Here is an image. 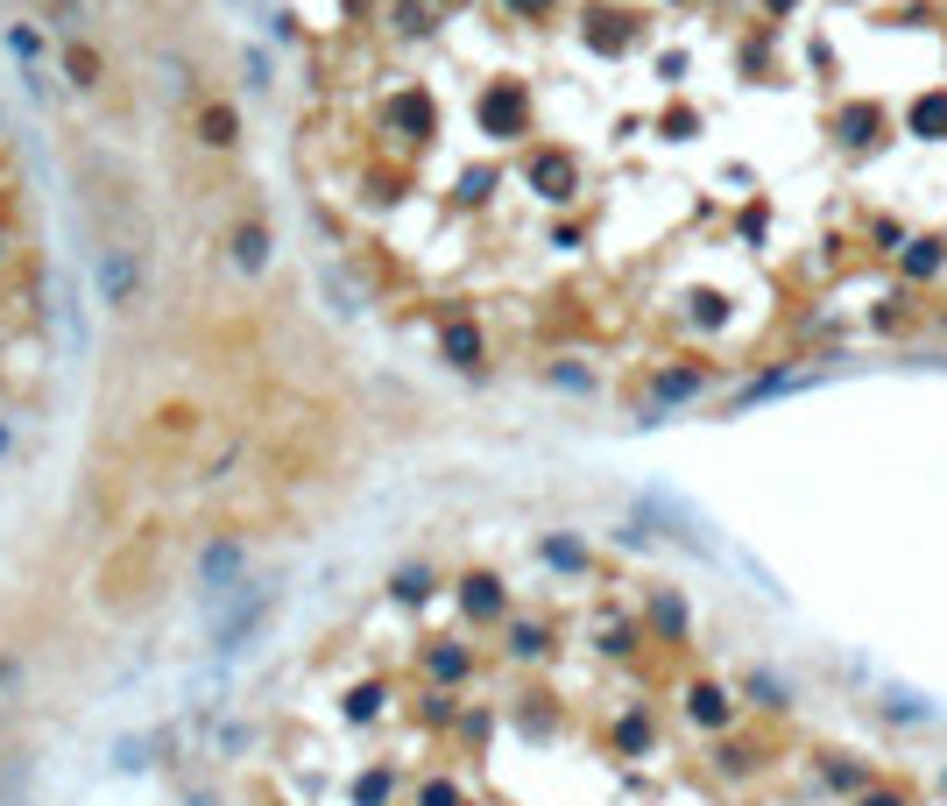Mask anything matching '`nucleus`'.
<instances>
[{"label": "nucleus", "mask_w": 947, "mask_h": 806, "mask_svg": "<svg viewBox=\"0 0 947 806\" xmlns=\"http://www.w3.org/2000/svg\"><path fill=\"white\" fill-rule=\"evenodd\" d=\"M240 588H248V537H213V545H199V559H191V594H199L205 616H220Z\"/></svg>", "instance_id": "f257e3e1"}, {"label": "nucleus", "mask_w": 947, "mask_h": 806, "mask_svg": "<svg viewBox=\"0 0 947 806\" xmlns=\"http://www.w3.org/2000/svg\"><path fill=\"white\" fill-rule=\"evenodd\" d=\"M375 134H389L396 149H431L439 142V99L425 85H396V93L375 107Z\"/></svg>", "instance_id": "f03ea898"}, {"label": "nucleus", "mask_w": 947, "mask_h": 806, "mask_svg": "<svg viewBox=\"0 0 947 806\" xmlns=\"http://www.w3.org/2000/svg\"><path fill=\"white\" fill-rule=\"evenodd\" d=\"M276 580H254V588H240L227 608H220L213 616V651L220 659H240V651L254 644V637H262V623H269V608H276Z\"/></svg>", "instance_id": "7ed1b4c3"}, {"label": "nucleus", "mask_w": 947, "mask_h": 806, "mask_svg": "<svg viewBox=\"0 0 947 806\" xmlns=\"http://www.w3.org/2000/svg\"><path fill=\"white\" fill-rule=\"evenodd\" d=\"M474 128L488 142H523L531 134V85L523 79H488L474 93Z\"/></svg>", "instance_id": "20e7f679"}, {"label": "nucleus", "mask_w": 947, "mask_h": 806, "mask_svg": "<svg viewBox=\"0 0 947 806\" xmlns=\"http://www.w3.org/2000/svg\"><path fill=\"white\" fill-rule=\"evenodd\" d=\"M523 185H531L545 205H573L580 199V156H573V149H559V142L531 149V156H523Z\"/></svg>", "instance_id": "39448f33"}, {"label": "nucleus", "mask_w": 947, "mask_h": 806, "mask_svg": "<svg viewBox=\"0 0 947 806\" xmlns=\"http://www.w3.org/2000/svg\"><path fill=\"white\" fill-rule=\"evenodd\" d=\"M134 297H142V256H134V248H107V256H99V305L134 311Z\"/></svg>", "instance_id": "423d86ee"}, {"label": "nucleus", "mask_w": 947, "mask_h": 806, "mask_svg": "<svg viewBox=\"0 0 947 806\" xmlns=\"http://www.w3.org/2000/svg\"><path fill=\"white\" fill-rule=\"evenodd\" d=\"M884 134H891V114H884L877 99H849V107L834 114V142L855 149V156H863V149H877Z\"/></svg>", "instance_id": "0eeeda50"}, {"label": "nucleus", "mask_w": 947, "mask_h": 806, "mask_svg": "<svg viewBox=\"0 0 947 806\" xmlns=\"http://www.w3.org/2000/svg\"><path fill=\"white\" fill-rule=\"evenodd\" d=\"M439 354H446V368H460V376H481V368H488V333H481L474 319H446L439 325Z\"/></svg>", "instance_id": "6e6552de"}, {"label": "nucleus", "mask_w": 947, "mask_h": 806, "mask_svg": "<svg viewBox=\"0 0 947 806\" xmlns=\"http://www.w3.org/2000/svg\"><path fill=\"white\" fill-rule=\"evenodd\" d=\"M460 608H467V623H502L509 616L502 573H460Z\"/></svg>", "instance_id": "1a4fd4ad"}, {"label": "nucleus", "mask_w": 947, "mask_h": 806, "mask_svg": "<svg viewBox=\"0 0 947 806\" xmlns=\"http://www.w3.org/2000/svg\"><path fill=\"white\" fill-rule=\"evenodd\" d=\"M686 722H694V728H729V722H735V700H729V686H714V679H694V686H686Z\"/></svg>", "instance_id": "9d476101"}, {"label": "nucleus", "mask_w": 947, "mask_h": 806, "mask_svg": "<svg viewBox=\"0 0 947 806\" xmlns=\"http://www.w3.org/2000/svg\"><path fill=\"white\" fill-rule=\"evenodd\" d=\"M580 36H588V50H601V57H623L629 43H637V28H629L623 8H594L588 22H580Z\"/></svg>", "instance_id": "9b49d317"}, {"label": "nucleus", "mask_w": 947, "mask_h": 806, "mask_svg": "<svg viewBox=\"0 0 947 806\" xmlns=\"http://www.w3.org/2000/svg\"><path fill=\"white\" fill-rule=\"evenodd\" d=\"M269 248H276V241H269L262 220H240V227L227 234V262L240 269V276H262V269H269Z\"/></svg>", "instance_id": "f8f14e48"}, {"label": "nucleus", "mask_w": 947, "mask_h": 806, "mask_svg": "<svg viewBox=\"0 0 947 806\" xmlns=\"http://www.w3.org/2000/svg\"><path fill=\"white\" fill-rule=\"evenodd\" d=\"M940 269H947V241H940V234H912V241L898 248V276H905V283H934Z\"/></svg>", "instance_id": "ddd939ff"}, {"label": "nucleus", "mask_w": 947, "mask_h": 806, "mask_svg": "<svg viewBox=\"0 0 947 806\" xmlns=\"http://www.w3.org/2000/svg\"><path fill=\"white\" fill-rule=\"evenodd\" d=\"M467 672H474V651H467V644H453V637H439V644L425 651V679L439 686V694H453V686L467 679Z\"/></svg>", "instance_id": "4468645a"}, {"label": "nucleus", "mask_w": 947, "mask_h": 806, "mask_svg": "<svg viewBox=\"0 0 947 806\" xmlns=\"http://www.w3.org/2000/svg\"><path fill=\"white\" fill-rule=\"evenodd\" d=\"M708 382H714V368L679 361V368H658V376H651V396H658V403H694Z\"/></svg>", "instance_id": "2eb2a0df"}, {"label": "nucleus", "mask_w": 947, "mask_h": 806, "mask_svg": "<svg viewBox=\"0 0 947 806\" xmlns=\"http://www.w3.org/2000/svg\"><path fill=\"white\" fill-rule=\"evenodd\" d=\"M191 134H199L205 149H234L240 142V107H234V99H205L199 121H191Z\"/></svg>", "instance_id": "dca6fc26"}, {"label": "nucleus", "mask_w": 947, "mask_h": 806, "mask_svg": "<svg viewBox=\"0 0 947 806\" xmlns=\"http://www.w3.org/2000/svg\"><path fill=\"white\" fill-rule=\"evenodd\" d=\"M439 0H389V36H403V43H425L431 28H439Z\"/></svg>", "instance_id": "f3484780"}, {"label": "nucleus", "mask_w": 947, "mask_h": 806, "mask_svg": "<svg viewBox=\"0 0 947 806\" xmlns=\"http://www.w3.org/2000/svg\"><path fill=\"white\" fill-rule=\"evenodd\" d=\"M643 616H651V630L665 637V644H686V594L679 588H658L651 602H643Z\"/></svg>", "instance_id": "a211bd4d"}, {"label": "nucleus", "mask_w": 947, "mask_h": 806, "mask_svg": "<svg viewBox=\"0 0 947 806\" xmlns=\"http://www.w3.org/2000/svg\"><path fill=\"white\" fill-rule=\"evenodd\" d=\"M537 559L552 566V573H588L594 566V552L580 545V537H566V531H552V537H537Z\"/></svg>", "instance_id": "6ab92c4d"}, {"label": "nucleus", "mask_w": 947, "mask_h": 806, "mask_svg": "<svg viewBox=\"0 0 947 806\" xmlns=\"http://www.w3.org/2000/svg\"><path fill=\"white\" fill-rule=\"evenodd\" d=\"M431 588H439V573H431L425 559H417V566H396V573H389V602H403V608L431 602Z\"/></svg>", "instance_id": "aec40b11"}, {"label": "nucleus", "mask_w": 947, "mask_h": 806, "mask_svg": "<svg viewBox=\"0 0 947 806\" xmlns=\"http://www.w3.org/2000/svg\"><path fill=\"white\" fill-rule=\"evenodd\" d=\"M905 128L920 134V142H947V93H920L905 114Z\"/></svg>", "instance_id": "412c9836"}, {"label": "nucleus", "mask_w": 947, "mask_h": 806, "mask_svg": "<svg viewBox=\"0 0 947 806\" xmlns=\"http://www.w3.org/2000/svg\"><path fill=\"white\" fill-rule=\"evenodd\" d=\"M156 750H163V736H120L114 757H107V771H114V779H128V771H149V764H156Z\"/></svg>", "instance_id": "4be33fe9"}, {"label": "nucleus", "mask_w": 947, "mask_h": 806, "mask_svg": "<svg viewBox=\"0 0 947 806\" xmlns=\"http://www.w3.org/2000/svg\"><path fill=\"white\" fill-rule=\"evenodd\" d=\"M495 185H502V170H495V163H474V170H460L453 199H460V205H488V199H495Z\"/></svg>", "instance_id": "5701e85b"}, {"label": "nucleus", "mask_w": 947, "mask_h": 806, "mask_svg": "<svg viewBox=\"0 0 947 806\" xmlns=\"http://www.w3.org/2000/svg\"><path fill=\"white\" fill-rule=\"evenodd\" d=\"M552 651V623H509V659H545Z\"/></svg>", "instance_id": "b1692460"}, {"label": "nucleus", "mask_w": 947, "mask_h": 806, "mask_svg": "<svg viewBox=\"0 0 947 806\" xmlns=\"http://www.w3.org/2000/svg\"><path fill=\"white\" fill-rule=\"evenodd\" d=\"M651 736H658V728H651V714H643V708H629L623 722H615V750H623V757H643V750H651Z\"/></svg>", "instance_id": "393cba45"}, {"label": "nucleus", "mask_w": 947, "mask_h": 806, "mask_svg": "<svg viewBox=\"0 0 947 806\" xmlns=\"http://www.w3.org/2000/svg\"><path fill=\"white\" fill-rule=\"evenodd\" d=\"M743 694L757 700V708H792V686L778 679V672H749V679H743Z\"/></svg>", "instance_id": "a878e982"}, {"label": "nucleus", "mask_w": 947, "mask_h": 806, "mask_svg": "<svg viewBox=\"0 0 947 806\" xmlns=\"http://www.w3.org/2000/svg\"><path fill=\"white\" fill-rule=\"evenodd\" d=\"M785 390H800V376H792V368H771V376H757L743 396H735V411H749V403H763V396H785Z\"/></svg>", "instance_id": "bb28decb"}, {"label": "nucleus", "mask_w": 947, "mask_h": 806, "mask_svg": "<svg viewBox=\"0 0 947 806\" xmlns=\"http://www.w3.org/2000/svg\"><path fill=\"white\" fill-rule=\"evenodd\" d=\"M64 71H71V85H99V71H107V64H99L93 43H71V50H64Z\"/></svg>", "instance_id": "cd10ccee"}, {"label": "nucleus", "mask_w": 947, "mask_h": 806, "mask_svg": "<svg viewBox=\"0 0 947 806\" xmlns=\"http://www.w3.org/2000/svg\"><path fill=\"white\" fill-rule=\"evenodd\" d=\"M686 305H694V311H686L694 325H721V319H729V297H721V291H694Z\"/></svg>", "instance_id": "c85d7f7f"}, {"label": "nucleus", "mask_w": 947, "mask_h": 806, "mask_svg": "<svg viewBox=\"0 0 947 806\" xmlns=\"http://www.w3.org/2000/svg\"><path fill=\"white\" fill-rule=\"evenodd\" d=\"M8 57H22V64L43 57V28L36 22H8Z\"/></svg>", "instance_id": "c756f323"}, {"label": "nucleus", "mask_w": 947, "mask_h": 806, "mask_svg": "<svg viewBox=\"0 0 947 806\" xmlns=\"http://www.w3.org/2000/svg\"><path fill=\"white\" fill-rule=\"evenodd\" d=\"M389 793H396V779H389V771H368V779H354V806H389Z\"/></svg>", "instance_id": "7c9ffc66"}, {"label": "nucleus", "mask_w": 947, "mask_h": 806, "mask_svg": "<svg viewBox=\"0 0 947 806\" xmlns=\"http://www.w3.org/2000/svg\"><path fill=\"white\" fill-rule=\"evenodd\" d=\"M382 686H354V694H347V722H375V714H382Z\"/></svg>", "instance_id": "2f4dec72"}, {"label": "nucleus", "mask_w": 947, "mask_h": 806, "mask_svg": "<svg viewBox=\"0 0 947 806\" xmlns=\"http://www.w3.org/2000/svg\"><path fill=\"white\" fill-rule=\"evenodd\" d=\"M545 376L559 382V390H573V396H594V376H588V368H573V361H552Z\"/></svg>", "instance_id": "473e14b6"}, {"label": "nucleus", "mask_w": 947, "mask_h": 806, "mask_svg": "<svg viewBox=\"0 0 947 806\" xmlns=\"http://www.w3.org/2000/svg\"><path fill=\"white\" fill-rule=\"evenodd\" d=\"M694 128H700V114H694V107H672L665 121H658V134H665V142H694Z\"/></svg>", "instance_id": "72a5a7b5"}, {"label": "nucleus", "mask_w": 947, "mask_h": 806, "mask_svg": "<svg viewBox=\"0 0 947 806\" xmlns=\"http://www.w3.org/2000/svg\"><path fill=\"white\" fill-rule=\"evenodd\" d=\"M417 806H460V785L453 779H425L417 785Z\"/></svg>", "instance_id": "f704fd0d"}, {"label": "nucleus", "mask_w": 947, "mask_h": 806, "mask_svg": "<svg viewBox=\"0 0 947 806\" xmlns=\"http://www.w3.org/2000/svg\"><path fill=\"white\" fill-rule=\"evenodd\" d=\"M240 71H248L254 93H269V85H276V79H269V50H248V57H240Z\"/></svg>", "instance_id": "c9c22d12"}, {"label": "nucleus", "mask_w": 947, "mask_h": 806, "mask_svg": "<svg viewBox=\"0 0 947 806\" xmlns=\"http://www.w3.org/2000/svg\"><path fill=\"white\" fill-rule=\"evenodd\" d=\"M28 679V665H22V651H0V694H14V686Z\"/></svg>", "instance_id": "e433bc0d"}, {"label": "nucleus", "mask_w": 947, "mask_h": 806, "mask_svg": "<svg viewBox=\"0 0 947 806\" xmlns=\"http://www.w3.org/2000/svg\"><path fill=\"white\" fill-rule=\"evenodd\" d=\"M269 36H276V43H297L305 28H297V14H291V8H276V14H269Z\"/></svg>", "instance_id": "4c0bfd02"}, {"label": "nucleus", "mask_w": 947, "mask_h": 806, "mask_svg": "<svg viewBox=\"0 0 947 806\" xmlns=\"http://www.w3.org/2000/svg\"><path fill=\"white\" fill-rule=\"evenodd\" d=\"M863 779H869L863 764H834V771H828V785H834V793H855V785H863Z\"/></svg>", "instance_id": "58836bf2"}, {"label": "nucleus", "mask_w": 947, "mask_h": 806, "mask_svg": "<svg viewBox=\"0 0 947 806\" xmlns=\"http://www.w3.org/2000/svg\"><path fill=\"white\" fill-rule=\"evenodd\" d=\"M877 248H884V256H898V248H905V227H898V220H877Z\"/></svg>", "instance_id": "ea45409f"}, {"label": "nucleus", "mask_w": 947, "mask_h": 806, "mask_svg": "<svg viewBox=\"0 0 947 806\" xmlns=\"http://www.w3.org/2000/svg\"><path fill=\"white\" fill-rule=\"evenodd\" d=\"M509 14H517V22H537V14H552V0H502Z\"/></svg>", "instance_id": "a19ab883"}, {"label": "nucleus", "mask_w": 947, "mask_h": 806, "mask_svg": "<svg viewBox=\"0 0 947 806\" xmlns=\"http://www.w3.org/2000/svg\"><path fill=\"white\" fill-rule=\"evenodd\" d=\"M855 806H905V793H863Z\"/></svg>", "instance_id": "79ce46f5"}, {"label": "nucleus", "mask_w": 947, "mask_h": 806, "mask_svg": "<svg viewBox=\"0 0 947 806\" xmlns=\"http://www.w3.org/2000/svg\"><path fill=\"white\" fill-rule=\"evenodd\" d=\"M8 256H14V234H8V227H0V269H8Z\"/></svg>", "instance_id": "37998d69"}, {"label": "nucleus", "mask_w": 947, "mask_h": 806, "mask_svg": "<svg viewBox=\"0 0 947 806\" xmlns=\"http://www.w3.org/2000/svg\"><path fill=\"white\" fill-rule=\"evenodd\" d=\"M185 806H220V799H213V793H191V799H185Z\"/></svg>", "instance_id": "c03bdc74"}, {"label": "nucleus", "mask_w": 947, "mask_h": 806, "mask_svg": "<svg viewBox=\"0 0 947 806\" xmlns=\"http://www.w3.org/2000/svg\"><path fill=\"white\" fill-rule=\"evenodd\" d=\"M8 439H14V431H8V417H0V453H8Z\"/></svg>", "instance_id": "a18cd8bd"}, {"label": "nucleus", "mask_w": 947, "mask_h": 806, "mask_svg": "<svg viewBox=\"0 0 947 806\" xmlns=\"http://www.w3.org/2000/svg\"><path fill=\"white\" fill-rule=\"evenodd\" d=\"M439 8H446V14H453V8H474V0H439Z\"/></svg>", "instance_id": "49530a36"}]
</instances>
